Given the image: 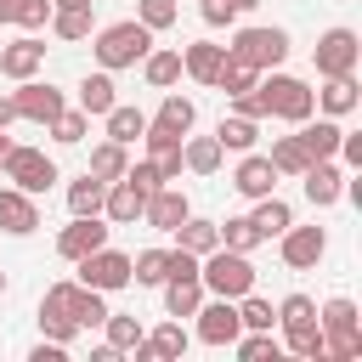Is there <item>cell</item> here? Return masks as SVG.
<instances>
[{"label": "cell", "mask_w": 362, "mask_h": 362, "mask_svg": "<svg viewBox=\"0 0 362 362\" xmlns=\"http://www.w3.org/2000/svg\"><path fill=\"white\" fill-rule=\"evenodd\" d=\"M102 317H107L102 288H85L79 277L51 283V288L40 294V334H45V339H57V345H68L79 328H102Z\"/></svg>", "instance_id": "6da1fadb"}, {"label": "cell", "mask_w": 362, "mask_h": 362, "mask_svg": "<svg viewBox=\"0 0 362 362\" xmlns=\"http://www.w3.org/2000/svg\"><path fill=\"white\" fill-rule=\"evenodd\" d=\"M90 51H96V62H102L107 74H113V68H136V62L153 51V28H147V23H136V17L107 23V28H96Z\"/></svg>", "instance_id": "7a4b0ae2"}, {"label": "cell", "mask_w": 362, "mask_h": 362, "mask_svg": "<svg viewBox=\"0 0 362 362\" xmlns=\"http://www.w3.org/2000/svg\"><path fill=\"white\" fill-rule=\"evenodd\" d=\"M198 283H204V294H226V300H238V294L255 288V266H249V255L215 243L209 255H198Z\"/></svg>", "instance_id": "3957f363"}, {"label": "cell", "mask_w": 362, "mask_h": 362, "mask_svg": "<svg viewBox=\"0 0 362 362\" xmlns=\"http://www.w3.org/2000/svg\"><path fill=\"white\" fill-rule=\"evenodd\" d=\"M260 90H266V119H288V124H300V119H311L317 113V90L305 85V79H294V74H260Z\"/></svg>", "instance_id": "277c9868"}, {"label": "cell", "mask_w": 362, "mask_h": 362, "mask_svg": "<svg viewBox=\"0 0 362 362\" xmlns=\"http://www.w3.org/2000/svg\"><path fill=\"white\" fill-rule=\"evenodd\" d=\"M226 57H232V62H249V68L266 74V68H277V62L288 57V34H283V28H266V23H249V28L232 34Z\"/></svg>", "instance_id": "5b68a950"}, {"label": "cell", "mask_w": 362, "mask_h": 362, "mask_svg": "<svg viewBox=\"0 0 362 362\" xmlns=\"http://www.w3.org/2000/svg\"><path fill=\"white\" fill-rule=\"evenodd\" d=\"M356 57H362V40H356V28H328V34L311 45V68H317V79L356 74Z\"/></svg>", "instance_id": "8992f818"}, {"label": "cell", "mask_w": 362, "mask_h": 362, "mask_svg": "<svg viewBox=\"0 0 362 362\" xmlns=\"http://www.w3.org/2000/svg\"><path fill=\"white\" fill-rule=\"evenodd\" d=\"M0 170H6V181H11V187L34 192V198L57 181V158H51L45 147H17V141H11V153H6V164H0Z\"/></svg>", "instance_id": "52a82bcc"}, {"label": "cell", "mask_w": 362, "mask_h": 362, "mask_svg": "<svg viewBox=\"0 0 362 362\" xmlns=\"http://www.w3.org/2000/svg\"><path fill=\"white\" fill-rule=\"evenodd\" d=\"M74 266H79V283H85V288H102V294H113V288H124V283H130V255H124V249H113V243H102V249H90V255H79Z\"/></svg>", "instance_id": "ba28073f"}, {"label": "cell", "mask_w": 362, "mask_h": 362, "mask_svg": "<svg viewBox=\"0 0 362 362\" xmlns=\"http://www.w3.org/2000/svg\"><path fill=\"white\" fill-rule=\"evenodd\" d=\"M11 102H17V119H28V124H51V119L68 107V102H62V90H57L51 79H17Z\"/></svg>", "instance_id": "9c48e42d"}, {"label": "cell", "mask_w": 362, "mask_h": 362, "mask_svg": "<svg viewBox=\"0 0 362 362\" xmlns=\"http://www.w3.org/2000/svg\"><path fill=\"white\" fill-rule=\"evenodd\" d=\"M277 255H283V266H294V272H305V266H317L322 255H328V232L322 226H283L277 232Z\"/></svg>", "instance_id": "30bf717a"}, {"label": "cell", "mask_w": 362, "mask_h": 362, "mask_svg": "<svg viewBox=\"0 0 362 362\" xmlns=\"http://www.w3.org/2000/svg\"><path fill=\"white\" fill-rule=\"evenodd\" d=\"M107 232H113V221H107V215H74V221L57 232V255H62V260H79V255L102 249V243H107Z\"/></svg>", "instance_id": "8fae6325"}, {"label": "cell", "mask_w": 362, "mask_h": 362, "mask_svg": "<svg viewBox=\"0 0 362 362\" xmlns=\"http://www.w3.org/2000/svg\"><path fill=\"white\" fill-rule=\"evenodd\" d=\"M192 317H198V339H204V345H232V339L243 334V322H238V300H226V294L204 300Z\"/></svg>", "instance_id": "7c38bea8"}, {"label": "cell", "mask_w": 362, "mask_h": 362, "mask_svg": "<svg viewBox=\"0 0 362 362\" xmlns=\"http://www.w3.org/2000/svg\"><path fill=\"white\" fill-rule=\"evenodd\" d=\"M141 209H147V187H141V181H130V175L107 181V192H102V215H107L113 226H136Z\"/></svg>", "instance_id": "4fadbf2b"}, {"label": "cell", "mask_w": 362, "mask_h": 362, "mask_svg": "<svg viewBox=\"0 0 362 362\" xmlns=\"http://www.w3.org/2000/svg\"><path fill=\"white\" fill-rule=\"evenodd\" d=\"M300 181H305V198H311L317 209H328V204L345 198V164H334V158H311V164L300 170Z\"/></svg>", "instance_id": "5bb4252c"}, {"label": "cell", "mask_w": 362, "mask_h": 362, "mask_svg": "<svg viewBox=\"0 0 362 362\" xmlns=\"http://www.w3.org/2000/svg\"><path fill=\"white\" fill-rule=\"evenodd\" d=\"M187 215H192V204H187V192H181L175 181H164V187H153V192H147V209H141V221H147V226L175 232Z\"/></svg>", "instance_id": "9a60e30c"}, {"label": "cell", "mask_w": 362, "mask_h": 362, "mask_svg": "<svg viewBox=\"0 0 362 362\" xmlns=\"http://www.w3.org/2000/svg\"><path fill=\"white\" fill-rule=\"evenodd\" d=\"M141 141H147V164L158 170V181H181V136L175 130H158L153 119H147V130H141Z\"/></svg>", "instance_id": "2e32d148"}, {"label": "cell", "mask_w": 362, "mask_h": 362, "mask_svg": "<svg viewBox=\"0 0 362 362\" xmlns=\"http://www.w3.org/2000/svg\"><path fill=\"white\" fill-rule=\"evenodd\" d=\"M45 68V40H34V34H23V40H6L0 45V74L17 85V79H34Z\"/></svg>", "instance_id": "e0dca14e"}, {"label": "cell", "mask_w": 362, "mask_h": 362, "mask_svg": "<svg viewBox=\"0 0 362 362\" xmlns=\"http://www.w3.org/2000/svg\"><path fill=\"white\" fill-rule=\"evenodd\" d=\"M34 226H40V204H34V192H23V187H0V232L28 238Z\"/></svg>", "instance_id": "ac0fdd59"}, {"label": "cell", "mask_w": 362, "mask_h": 362, "mask_svg": "<svg viewBox=\"0 0 362 362\" xmlns=\"http://www.w3.org/2000/svg\"><path fill=\"white\" fill-rule=\"evenodd\" d=\"M232 187H238L243 198H266V192H277V170H272V158L249 147V153L238 158V170H232Z\"/></svg>", "instance_id": "d6986e66"}, {"label": "cell", "mask_w": 362, "mask_h": 362, "mask_svg": "<svg viewBox=\"0 0 362 362\" xmlns=\"http://www.w3.org/2000/svg\"><path fill=\"white\" fill-rule=\"evenodd\" d=\"M221 62H226V45H215V40H192V45H181V74L198 79V85H215Z\"/></svg>", "instance_id": "ffe728a7"}, {"label": "cell", "mask_w": 362, "mask_h": 362, "mask_svg": "<svg viewBox=\"0 0 362 362\" xmlns=\"http://www.w3.org/2000/svg\"><path fill=\"white\" fill-rule=\"evenodd\" d=\"M356 74H339V79H322V90H317V113H328V119H345V113H356Z\"/></svg>", "instance_id": "44dd1931"}, {"label": "cell", "mask_w": 362, "mask_h": 362, "mask_svg": "<svg viewBox=\"0 0 362 362\" xmlns=\"http://www.w3.org/2000/svg\"><path fill=\"white\" fill-rule=\"evenodd\" d=\"M158 288H164V317H175V322L204 305V283L198 277H164Z\"/></svg>", "instance_id": "7402d4cb"}, {"label": "cell", "mask_w": 362, "mask_h": 362, "mask_svg": "<svg viewBox=\"0 0 362 362\" xmlns=\"http://www.w3.org/2000/svg\"><path fill=\"white\" fill-rule=\"evenodd\" d=\"M221 158H226V147H221L215 136H181V164H187L192 175H215Z\"/></svg>", "instance_id": "603a6c76"}, {"label": "cell", "mask_w": 362, "mask_h": 362, "mask_svg": "<svg viewBox=\"0 0 362 362\" xmlns=\"http://www.w3.org/2000/svg\"><path fill=\"white\" fill-rule=\"evenodd\" d=\"M153 124H158V130H175V136H187V130L198 124V107H192V96H181V90H164V102H158Z\"/></svg>", "instance_id": "cb8c5ba5"}, {"label": "cell", "mask_w": 362, "mask_h": 362, "mask_svg": "<svg viewBox=\"0 0 362 362\" xmlns=\"http://www.w3.org/2000/svg\"><path fill=\"white\" fill-rule=\"evenodd\" d=\"M249 221H255V232H260V243H272L288 221H294V209L277 198V192H266V198H255V209H249Z\"/></svg>", "instance_id": "d4e9b609"}, {"label": "cell", "mask_w": 362, "mask_h": 362, "mask_svg": "<svg viewBox=\"0 0 362 362\" xmlns=\"http://www.w3.org/2000/svg\"><path fill=\"white\" fill-rule=\"evenodd\" d=\"M215 141H221L226 153H249V147L260 141V119H243V113H226V119L215 124Z\"/></svg>", "instance_id": "484cf974"}, {"label": "cell", "mask_w": 362, "mask_h": 362, "mask_svg": "<svg viewBox=\"0 0 362 362\" xmlns=\"http://www.w3.org/2000/svg\"><path fill=\"white\" fill-rule=\"evenodd\" d=\"M215 243H221V226L204 221V215H187V221L175 226V249H187V255H209Z\"/></svg>", "instance_id": "4316f807"}, {"label": "cell", "mask_w": 362, "mask_h": 362, "mask_svg": "<svg viewBox=\"0 0 362 362\" xmlns=\"http://www.w3.org/2000/svg\"><path fill=\"white\" fill-rule=\"evenodd\" d=\"M102 124H107V141H124V147H130V141L147 130V113H141V107H124V102H113V107L102 113Z\"/></svg>", "instance_id": "83f0119b"}, {"label": "cell", "mask_w": 362, "mask_h": 362, "mask_svg": "<svg viewBox=\"0 0 362 362\" xmlns=\"http://www.w3.org/2000/svg\"><path fill=\"white\" fill-rule=\"evenodd\" d=\"M90 6H51V34L57 40H90Z\"/></svg>", "instance_id": "f1b7e54d"}, {"label": "cell", "mask_w": 362, "mask_h": 362, "mask_svg": "<svg viewBox=\"0 0 362 362\" xmlns=\"http://www.w3.org/2000/svg\"><path fill=\"white\" fill-rule=\"evenodd\" d=\"M141 79H147L153 90H170V85L181 79V51H147V57H141Z\"/></svg>", "instance_id": "f546056e"}, {"label": "cell", "mask_w": 362, "mask_h": 362, "mask_svg": "<svg viewBox=\"0 0 362 362\" xmlns=\"http://www.w3.org/2000/svg\"><path fill=\"white\" fill-rule=\"evenodd\" d=\"M113 102H119V96H113V79H107V68H102V74H85V79H79V107H85L90 119H102V113H107Z\"/></svg>", "instance_id": "4dcf8cb0"}, {"label": "cell", "mask_w": 362, "mask_h": 362, "mask_svg": "<svg viewBox=\"0 0 362 362\" xmlns=\"http://www.w3.org/2000/svg\"><path fill=\"white\" fill-rule=\"evenodd\" d=\"M266 158H272V170H277V175H300V170L311 164V153H305V141H300V130H294V136H277Z\"/></svg>", "instance_id": "1f68e13d"}, {"label": "cell", "mask_w": 362, "mask_h": 362, "mask_svg": "<svg viewBox=\"0 0 362 362\" xmlns=\"http://www.w3.org/2000/svg\"><path fill=\"white\" fill-rule=\"evenodd\" d=\"M124 164H130L124 141H96V147H90V164H85V170H90L96 181H119V175H124Z\"/></svg>", "instance_id": "d6a6232c"}, {"label": "cell", "mask_w": 362, "mask_h": 362, "mask_svg": "<svg viewBox=\"0 0 362 362\" xmlns=\"http://www.w3.org/2000/svg\"><path fill=\"white\" fill-rule=\"evenodd\" d=\"M141 345L153 351V356H164V362H175V356H187V328L170 317V322H158L153 334H141Z\"/></svg>", "instance_id": "836d02e7"}, {"label": "cell", "mask_w": 362, "mask_h": 362, "mask_svg": "<svg viewBox=\"0 0 362 362\" xmlns=\"http://www.w3.org/2000/svg\"><path fill=\"white\" fill-rule=\"evenodd\" d=\"M232 351H238L243 362H266V356L277 362V356H283V339H277L272 328H249V334H238V339H232Z\"/></svg>", "instance_id": "e575fe53"}, {"label": "cell", "mask_w": 362, "mask_h": 362, "mask_svg": "<svg viewBox=\"0 0 362 362\" xmlns=\"http://www.w3.org/2000/svg\"><path fill=\"white\" fill-rule=\"evenodd\" d=\"M102 192H107V181H96V175L85 170L79 181H68V209H74V215H102Z\"/></svg>", "instance_id": "d590c367"}, {"label": "cell", "mask_w": 362, "mask_h": 362, "mask_svg": "<svg viewBox=\"0 0 362 362\" xmlns=\"http://www.w3.org/2000/svg\"><path fill=\"white\" fill-rule=\"evenodd\" d=\"M164 277H170V249H141V255H130V283L158 288Z\"/></svg>", "instance_id": "8d00e7d4"}, {"label": "cell", "mask_w": 362, "mask_h": 362, "mask_svg": "<svg viewBox=\"0 0 362 362\" xmlns=\"http://www.w3.org/2000/svg\"><path fill=\"white\" fill-rule=\"evenodd\" d=\"M215 226H221V249L249 255V249L260 243V232H255V221H249V215H226V221H215Z\"/></svg>", "instance_id": "74e56055"}, {"label": "cell", "mask_w": 362, "mask_h": 362, "mask_svg": "<svg viewBox=\"0 0 362 362\" xmlns=\"http://www.w3.org/2000/svg\"><path fill=\"white\" fill-rule=\"evenodd\" d=\"M238 322H243V328H272V322H277V305L249 288V294H238Z\"/></svg>", "instance_id": "f35d334b"}, {"label": "cell", "mask_w": 362, "mask_h": 362, "mask_svg": "<svg viewBox=\"0 0 362 362\" xmlns=\"http://www.w3.org/2000/svg\"><path fill=\"white\" fill-rule=\"evenodd\" d=\"M255 79H260V68H249V62H232V57H226V62H221V74H215V90L238 96V90H249Z\"/></svg>", "instance_id": "ab89813d"}, {"label": "cell", "mask_w": 362, "mask_h": 362, "mask_svg": "<svg viewBox=\"0 0 362 362\" xmlns=\"http://www.w3.org/2000/svg\"><path fill=\"white\" fill-rule=\"evenodd\" d=\"M45 130H51L57 141H85V130H90V113H85V107H62V113H57Z\"/></svg>", "instance_id": "60d3db41"}, {"label": "cell", "mask_w": 362, "mask_h": 362, "mask_svg": "<svg viewBox=\"0 0 362 362\" xmlns=\"http://www.w3.org/2000/svg\"><path fill=\"white\" fill-rule=\"evenodd\" d=\"M102 328H107V345H113V351H130V345L141 339V322H136V317H113V311H107Z\"/></svg>", "instance_id": "b9f144b4"}, {"label": "cell", "mask_w": 362, "mask_h": 362, "mask_svg": "<svg viewBox=\"0 0 362 362\" xmlns=\"http://www.w3.org/2000/svg\"><path fill=\"white\" fill-rule=\"evenodd\" d=\"M136 23H147L153 34H164L175 23V0H136Z\"/></svg>", "instance_id": "7bdbcfd3"}, {"label": "cell", "mask_w": 362, "mask_h": 362, "mask_svg": "<svg viewBox=\"0 0 362 362\" xmlns=\"http://www.w3.org/2000/svg\"><path fill=\"white\" fill-rule=\"evenodd\" d=\"M232 113H243V119H266V90H260V79H255L249 90L232 96Z\"/></svg>", "instance_id": "ee69618b"}, {"label": "cell", "mask_w": 362, "mask_h": 362, "mask_svg": "<svg viewBox=\"0 0 362 362\" xmlns=\"http://www.w3.org/2000/svg\"><path fill=\"white\" fill-rule=\"evenodd\" d=\"M51 6H57V0H23V6H17V23H23V28H45V23H51Z\"/></svg>", "instance_id": "f6af8a7d"}, {"label": "cell", "mask_w": 362, "mask_h": 362, "mask_svg": "<svg viewBox=\"0 0 362 362\" xmlns=\"http://www.w3.org/2000/svg\"><path fill=\"white\" fill-rule=\"evenodd\" d=\"M198 11H204V23H209V28H221V23H232V17H238V11H232V0H204Z\"/></svg>", "instance_id": "bcb514c9"}, {"label": "cell", "mask_w": 362, "mask_h": 362, "mask_svg": "<svg viewBox=\"0 0 362 362\" xmlns=\"http://www.w3.org/2000/svg\"><path fill=\"white\" fill-rule=\"evenodd\" d=\"M339 164H362V136H339Z\"/></svg>", "instance_id": "7dc6e473"}, {"label": "cell", "mask_w": 362, "mask_h": 362, "mask_svg": "<svg viewBox=\"0 0 362 362\" xmlns=\"http://www.w3.org/2000/svg\"><path fill=\"white\" fill-rule=\"evenodd\" d=\"M28 362H62V345H57V339H40V345L28 351Z\"/></svg>", "instance_id": "c3c4849f"}, {"label": "cell", "mask_w": 362, "mask_h": 362, "mask_svg": "<svg viewBox=\"0 0 362 362\" xmlns=\"http://www.w3.org/2000/svg\"><path fill=\"white\" fill-rule=\"evenodd\" d=\"M11 119H17V102H11V90L0 96V130H11Z\"/></svg>", "instance_id": "681fc988"}, {"label": "cell", "mask_w": 362, "mask_h": 362, "mask_svg": "<svg viewBox=\"0 0 362 362\" xmlns=\"http://www.w3.org/2000/svg\"><path fill=\"white\" fill-rule=\"evenodd\" d=\"M17 6H23V0H0V28H6V23H17Z\"/></svg>", "instance_id": "f907efd6"}, {"label": "cell", "mask_w": 362, "mask_h": 362, "mask_svg": "<svg viewBox=\"0 0 362 362\" xmlns=\"http://www.w3.org/2000/svg\"><path fill=\"white\" fill-rule=\"evenodd\" d=\"M255 6H260V0H232V11H238V17H243V11H255Z\"/></svg>", "instance_id": "816d5d0a"}, {"label": "cell", "mask_w": 362, "mask_h": 362, "mask_svg": "<svg viewBox=\"0 0 362 362\" xmlns=\"http://www.w3.org/2000/svg\"><path fill=\"white\" fill-rule=\"evenodd\" d=\"M6 153H11V136H6V130H0V164H6Z\"/></svg>", "instance_id": "f5cc1de1"}, {"label": "cell", "mask_w": 362, "mask_h": 362, "mask_svg": "<svg viewBox=\"0 0 362 362\" xmlns=\"http://www.w3.org/2000/svg\"><path fill=\"white\" fill-rule=\"evenodd\" d=\"M57 6H96V0H57Z\"/></svg>", "instance_id": "db71d44e"}, {"label": "cell", "mask_w": 362, "mask_h": 362, "mask_svg": "<svg viewBox=\"0 0 362 362\" xmlns=\"http://www.w3.org/2000/svg\"><path fill=\"white\" fill-rule=\"evenodd\" d=\"M6 283H11V277H6V272H0V294H6Z\"/></svg>", "instance_id": "11a10c76"}, {"label": "cell", "mask_w": 362, "mask_h": 362, "mask_svg": "<svg viewBox=\"0 0 362 362\" xmlns=\"http://www.w3.org/2000/svg\"><path fill=\"white\" fill-rule=\"evenodd\" d=\"M0 45H6V40H0Z\"/></svg>", "instance_id": "9f6ffc18"}]
</instances>
